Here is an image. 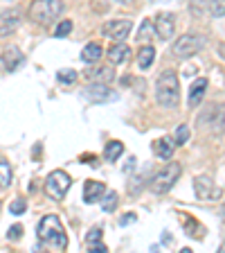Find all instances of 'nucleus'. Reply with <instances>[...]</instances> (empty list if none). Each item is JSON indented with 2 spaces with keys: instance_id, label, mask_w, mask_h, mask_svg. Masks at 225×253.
I'll list each match as a JSON object with an SVG mask.
<instances>
[{
  "instance_id": "1",
  "label": "nucleus",
  "mask_w": 225,
  "mask_h": 253,
  "mask_svg": "<svg viewBox=\"0 0 225 253\" xmlns=\"http://www.w3.org/2000/svg\"><path fill=\"white\" fill-rule=\"evenodd\" d=\"M36 233L41 242H45L47 247L57 249V251H63L68 247V235H65V228H63L59 215H45L38 221Z\"/></svg>"
},
{
  "instance_id": "2",
  "label": "nucleus",
  "mask_w": 225,
  "mask_h": 253,
  "mask_svg": "<svg viewBox=\"0 0 225 253\" xmlns=\"http://www.w3.org/2000/svg\"><path fill=\"white\" fill-rule=\"evenodd\" d=\"M156 100L164 109H176L180 102V86H178V75L173 70H164L156 82Z\"/></svg>"
},
{
  "instance_id": "3",
  "label": "nucleus",
  "mask_w": 225,
  "mask_h": 253,
  "mask_svg": "<svg viewBox=\"0 0 225 253\" xmlns=\"http://www.w3.org/2000/svg\"><path fill=\"white\" fill-rule=\"evenodd\" d=\"M63 14L61 0H34L30 5V18L38 25H50Z\"/></svg>"
},
{
  "instance_id": "4",
  "label": "nucleus",
  "mask_w": 225,
  "mask_h": 253,
  "mask_svg": "<svg viewBox=\"0 0 225 253\" xmlns=\"http://www.w3.org/2000/svg\"><path fill=\"white\" fill-rule=\"evenodd\" d=\"M180 172H183L180 163L171 161V163L164 165V168L151 179V190L156 192V195H164V192H169V190L176 185V181L180 179Z\"/></svg>"
},
{
  "instance_id": "5",
  "label": "nucleus",
  "mask_w": 225,
  "mask_h": 253,
  "mask_svg": "<svg viewBox=\"0 0 225 253\" xmlns=\"http://www.w3.org/2000/svg\"><path fill=\"white\" fill-rule=\"evenodd\" d=\"M70 185H72V179H70L68 174L63 172V169H54V172L47 174V179H45V192L54 201H61L63 197L68 195Z\"/></svg>"
},
{
  "instance_id": "6",
  "label": "nucleus",
  "mask_w": 225,
  "mask_h": 253,
  "mask_svg": "<svg viewBox=\"0 0 225 253\" xmlns=\"http://www.w3.org/2000/svg\"><path fill=\"white\" fill-rule=\"evenodd\" d=\"M203 45H205V39L200 34H183V37L176 39V43H173V57L189 59V57H194V54H198L203 50Z\"/></svg>"
},
{
  "instance_id": "7",
  "label": "nucleus",
  "mask_w": 225,
  "mask_h": 253,
  "mask_svg": "<svg viewBox=\"0 0 225 253\" xmlns=\"http://www.w3.org/2000/svg\"><path fill=\"white\" fill-rule=\"evenodd\" d=\"M198 125L200 129H212V131H219L221 126L225 125V104H207L198 116Z\"/></svg>"
},
{
  "instance_id": "8",
  "label": "nucleus",
  "mask_w": 225,
  "mask_h": 253,
  "mask_svg": "<svg viewBox=\"0 0 225 253\" xmlns=\"http://www.w3.org/2000/svg\"><path fill=\"white\" fill-rule=\"evenodd\" d=\"M194 190H196V197L203 201H219L223 197V190L214 183L212 176H196L194 179Z\"/></svg>"
},
{
  "instance_id": "9",
  "label": "nucleus",
  "mask_w": 225,
  "mask_h": 253,
  "mask_svg": "<svg viewBox=\"0 0 225 253\" xmlns=\"http://www.w3.org/2000/svg\"><path fill=\"white\" fill-rule=\"evenodd\" d=\"M84 97L93 104H104V102H113L117 100V93L113 88H108L106 84H93L84 88Z\"/></svg>"
},
{
  "instance_id": "10",
  "label": "nucleus",
  "mask_w": 225,
  "mask_h": 253,
  "mask_svg": "<svg viewBox=\"0 0 225 253\" xmlns=\"http://www.w3.org/2000/svg\"><path fill=\"white\" fill-rule=\"evenodd\" d=\"M131 27H133L131 21H108L101 25V34L113 39V41H124L131 34Z\"/></svg>"
},
{
  "instance_id": "11",
  "label": "nucleus",
  "mask_w": 225,
  "mask_h": 253,
  "mask_svg": "<svg viewBox=\"0 0 225 253\" xmlns=\"http://www.w3.org/2000/svg\"><path fill=\"white\" fill-rule=\"evenodd\" d=\"M153 27H156L158 39L169 41V39H171V34L176 32V16L169 14V11H160V14L156 16V23H153Z\"/></svg>"
},
{
  "instance_id": "12",
  "label": "nucleus",
  "mask_w": 225,
  "mask_h": 253,
  "mask_svg": "<svg viewBox=\"0 0 225 253\" xmlns=\"http://www.w3.org/2000/svg\"><path fill=\"white\" fill-rule=\"evenodd\" d=\"M18 25H21V11L18 9L2 11V14H0V39L14 34V32L18 30Z\"/></svg>"
},
{
  "instance_id": "13",
  "label": "nucleus",
  "mask_w": 225,
  "mask_h": 253,
  "mask_svg": "<svg viewBox=\"0 0 225 253\" xmlns=\"http://www.w3.org/2000/svg\"><path fill=\"white\" fill-rule=\"evenodd\" d=\"M104 195H106V185L101 183V181L88 179L84 183V201L86 204H97V201H101Z\"/></svg>"
},
{
  "instance_id": "14",
  "label": "nucleus",
  "mask_w": 225,
  "mask_h": 253,
  "mask_svg": "<svg viewBox=\"0 0 225 253\" xmlns=\"http://www.w3.org/2000/svg\"><path fill=\"white\" fill-rule=\"evenodd\" d=\"M86 79H90L93 84H108L115 79V73L108 66H101V68H90L86 70Z\"/></svg>"
},
{
  "instance_id": "15",
  "label": "nucleus",
  "mask_w": 225,
  "mask_h": 253,
  "mask_svg": "<svg viewBox=\"0 0 225 253\" xmlns=\"http://www.w3.org/2000/svg\"><path fill=\"white\" fill-rule=\"evenodd\" d=\"M205 90H207V79L198 77L194 84L189 86V97H187L189 106H198L200 102H203V97H205Z\"/></svg>"
},
{
  "instance_id": "16",
  "label": "nucleus",
  "mask_w": 225,
  "mask_h": 253,
  "mask_svg": "<svg viewBox=\"0 0 225 253\" xmlns=\"http://www.w3.org/2000/svg\"><path fill=\"white\" fill-rule=\"evenodd\" d=\"M173 149H176V142H173V138L164 136L160 138V140L153 142V152H156V156L164 158V161H169V158L173 156Z\"/></svg>"
},
{
  "instance_id": "17",
  "label": "nucleus",
  "mask_w": 225,
  "mask_h": 253,
  "mask_svg": "<svg viewBox=\"0 0 225 253\" xmlns=\"http://www.w3.org/2000/svg\"><path fill=\"white\" fill-rule=\"evenodd\" d=\"M23 59H25V57H23V52H21V50H18L16 45L7 47L5 52H2V63H5V68L9 70V73H11V70H16L18 66H21Z\"/></svg>"
},
{
  "instance_id": "18",
  "label": "nucleus",
  "mask_w": 225,
  "mask_h": 253,
  "mask_svg": "<svg viewBox=\"0 0 225 253\" xmlns=\"http://www.w3.org/2000/svg\"><path fill=\"white\" fill-rule=\"evenodd\" d=\"M101 54H104V47L99 45V43H88V45L81 50V61L86 63H97L101 59Z\"/></svg>"
},
{
  "instance_id": "19",
  "label": "nucleus",
  "mask_w": 225,
  "mask_h": 253,
  "mask_svg": "<svg viewBox=\"0 0 225 253\" xmlns=\"http://www.w3.org/2000/svg\"><path fill=\"white\" fill-rule=\"evenodd\" d=\"M129 45H124L122 41H115V45H110V50L106 54H108V59H110V63H122V61H126V57H129Z\"/></svg>"
},
{
  "instance_id": "20",
  "label": "nucleus",
  "mask_w": 225,
  "mask_h": 253,
  "mask_svg": "<svg viewBox=\"0 0 225 253\" xmlns=\"http://www.w3.org/2000/svg\"><path fill=\"white\" fill-rule=\"evenodd\" d=\"M153 61H156V47L153 45L140 47V52H137V66H140L142 70H147Z\"/></svg>"
},
{
  "instance_id": "21",
  "label": "nucleus",
  "mask_w": 225,
  "mask_h": 253,
  "mask_svg": "<svg viewBox=\"0 0 225 253\" xmlns=\"http://www.w3.org/2000/svg\"><path fill=\"white\" fill-rule=\"evenodd\" d=\"M14 181V172H11V165L7 158L0 156V190H7Z\"/></svg>"
},
{
  "instance_id": "22",
  "label": "nucleus",
  "mask_w": 225,
  "mask_h": 253,
  "mask_svg": "<svg viewBox=\"0 0 225 253\" xmlns=\"http://www.w3.org/2000/svg\"><path fill=\"white\" fill-rule=\"evenodd\" d=\"M122 154H124V142H120V140L106 142V149H104V158H106V161L115 163V161L122 156Z\"/></svg>"
},
{
  "instance_id": "23",
  "label": "nucleus",
  "mask_w": 225,
  "mask_h": 253,
  "mask_svg": "<svg viewBox=\"0 0 225 253\" xmlns=\"http://www.w3.org/2000/svg\"><path fill=\"white\" fill-rule=\"evenodd\" d=\"M178 215H180V221L185 224V228H187V231H189V228H194V231H196V240H200V237H203V233H205L203 226H200L194 217H189V219H187V215H183V212H178Z\"/></svg>"
},
{
  "instance_id": "24",
  "label": "nucleus",
  "mask_w": 225,
  "mask_h": 253,
  "mask_svg": "<svg viewBox=\"0 0 225 253\" xmlns=\"http://www.w3.org/2000/svg\"><path fill=\"white\" fill-rule=\"evenodd\" d=\"M151 37H153V23L144 21L140 25V32H137V41H149Z\"/></svg>"
},
{
  "instance_id": "25",
  "label": "nucleus",
  "mask_w": 225,
  "mask_h": 253,
  "mask_svg": "<svg viewBox=\"0 0 225 253\" xmlns=\"http://www.w3.org/2000/svg\"><path fill=\"white\" fill-rule=\"evenodd\" d=\"M115 206H117V192H108L106 197H101V208H104L106 212L115 211Z\"/></svg>"
},
{
  "instance_id": "26",
  "label": "nucleus",
  "mask_w": 225,
  "mask_h": 253,
  "mask_svg": "<svg viewBox=\"0 0 225 253\" xmlns=\"http://www.w3.org/2000/svg\"><path fill=\"white\" fill-rule=\"evenodd\" d=\"M210 14L214 16V18L225 16V0H212L210 2Z\"/></svg>"
},
{
  "instance_id": "27",
  "label": "nucleus",
  "mask_w": 225,
  "mask_h": 253,
  "mask_svg": "<svg viewBox=\"0 0 225 253\" xmlns=\"http://www.w3.org/2000/svg\"><path fill=\"white\" fill-rule=\"evenodd\" d=\"M57 79H59V82H63V84H74V82H77V73H74V70H70V68L59 70Z\"/></svg>"
},
{
  "instance_id": "28",
  "label": "nucleus",
  "mask_w": 225,
  "mask_h": 253,
  "mask_svg": "<svg viewBox=\"0 0 225 253\" xmlns=\"http://www.w3.org/2000/svg\"><path fill=\"white\" fill-rule=\"evenodd\" d=\"M101 235H104V231H101V226H93L90 228V233L86 235V242H88V247L90 244H97V242H101Z\"/></svg>"
},
{
  "instance_id": "29",
  "label": "nucleus",
  "mask_w": 225,
  "mask_h": 253,
  "mask_svg": "<svg viewBox=\"0 0 225 253\" xmlns=\"http://www.w3.org/2000/svg\"><path fill=\"white\" fill-rule=\"evenodd\" d=\"M189 140V126L187 125H180L178 129H176V145H185V142Z\"/></svg>"
},
{
  "instance_id": "30",
  "label": "nucleus",
  "mask_w": 225,
  "mask_h": 253,
  "mask_svg": "<svg viewBox=\"0 0 225 253\" xmlns=\"http://www.w3.org/2000/svg\"><path fill=\"white\" fill-rule=\"evenodd\" d=\"M27 211V201L25 199H16L9 204V212L11 215H23V212Z\"/></svg>"
},
{
  "instance_id": "31",
  "label": "nucleus",
  "mask_w": 225,
  "mask_h": 253,
  "mask_svg": "<svg viewBox=\"0 0 225 253\" xmlns=\"http://www.w3.org/2000/svg\"><path fill=\"white\" fill-rule=\"evenodd\" d=\"M70 32H72V23L70 21H63L61 25L57 27V32H54V37H59V39H63V37H68Z\"/></svg>"
},
{
  "instance_id": "32",
  "label": "nucleus",
  "mask_w": 225,
  "mask_h": 253,
  "mask_svg": "<svg viewBox=\"0 0 225 253\" xmlns=\"http://www.w3.org/2000/svg\"><path fill=\"white\" fill-rule=\"evenodd\" d=\"M7 237H9L11 242H18V240L23 237V226H21V224H14V226L7 231Z\"/></svg>"
},
{
  "instance_id": "33",
  "label": "nucleus",
  "mask_w": 225,
  "mask_h": 253,
  "mask_svg": "<svg viewBox=\"0 0 225 253\" xmlns=\"http://www.w3.org/2000/svg\"><path fill=\"white\" fill-rule=\"evenodd\" d=\"M88 251L90 253H106V251H108V247H106V244H101V242H97V244H90Z\"/></svg>"
},
{
  "instance_id": "34",
  "label": "nucleus",
  "mask_w": 225,
  "mask_h": 253,
  "mask_svg": "<svg viewBox=\"0 0 225 253\" xmlns=\"http://www.w3.org/2000/svg\"><path fill=\"white\" fill-rule=\"evenodd\" d=\"M135 219H137V217L133 215V212H126V215L120 219V224H122V226H129V224H133V221H135Z\"/></svg>"
},
{
  "instance_id": "35",
  "label": "nucleus",
  "mask_w": 225,
  "mask_h": 253,
  "mask_svg": "<svg viewBox=\"0 0 225 253\" xmlns=\"http://www.w3.org/2000/svg\"><path fill=\"white\" fill-rule=\"evenodd\" d=\"M219 54L225 59V43H221V45H219Z\"/></svg>"
},
{
  "instance_id": "36",
  "label": "nucleus",
  "mask_w": 225,
  "mask_h": 253,
  "mask_svg": "<svg viewBox=\"0 0 225 253\" xmlns=\"http://www.w3.org/2000/svg\"><path fill=\"white\" fill-rule=\"evenodd\" d=\"M113 2H120V5H131V0H113Z\"/></svg>"
},
{
  "instance_id": "37",
  "label": "nucleus",
  "mask_w": 225,
  "mask_h": 253,
  "mask_svg": "<svg viewBox=\"0 0 225 253\" xmlns=\"http://www.w3.org/2000/svg\"><path fill=\"white\" fill-rule=\"evenodd\" d=\"M221 215H223V217H225V206H223V211H221Z\"/></svg>"
}]
</instances>
